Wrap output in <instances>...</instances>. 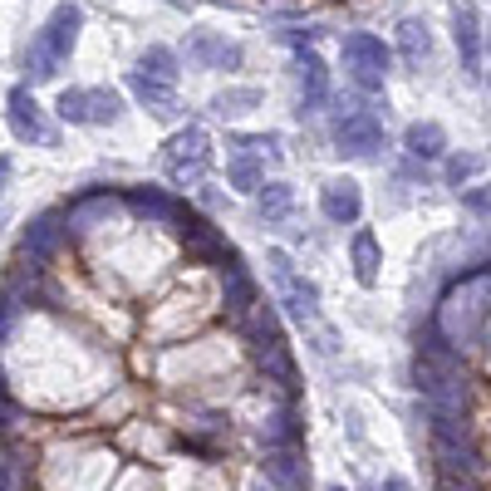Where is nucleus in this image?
<instances>
[{"instance_id":"nucleus-1","label":"nucleus","mask_w":491,"mask_h":491,"mask_svg":"<svg viewBox=\"0 0 491 491\" xmlns=\"http://www.w3.org/2000/svg\"><path fill=\"white\" fill-rule=\"evenodd\" d=\"M75 35H79V10L75 5H59L49 15V25L39 30V39L30 45V79H49L59 65L69 59L75 49Z\"/></svg>"},{"instance_id":"nucleus-2","label":"nucleus","mask_w":491,"mask_h":491,"mask_svg":"<svg viewBox=\"0 0 491 491\" xmlns=\"http://www.w3.org/2000/svg\"><path fill=\"white\" fill-rule=\"evenodd\" d=\"M413 379H417V393H423L427 408L467 413V383H462V369H457V364H437V359H427V354H417Z\"/></svg>"},{"instance_id":"nucleus-3","label":"nucleus","mask_w":491,"mask_h":491,"mask_svg":"<svg viewBox=\"0 0 491 491\" xmlns=\"http://www.w3.org/2000/svg\"><path fill=\"white\" fill-rule=\"evenodd\" d=\"M344 65H349V79L359 83L364 93H379L383 89V75L393 65V49L383 45L379 35H344Z\"/></svg>"},{"instance_id":"nucleus-4","label":"nucleus","mask_w":491,"mask_h":491,"mask_svg":"<svg viewBox=\"0 0 491 491\" xmlns=\"http://www.w3.org/2000/svg\"><path fill=\"white\" fill-rule=\"evenodd\" d=\"M206 158H212V148H206L202 128H187L167 143V172H172L177 182H197V177L206 172Z\"/></svg>"},{"instance_id":"nucleus-5","label":"nucleus","mask_w":491,"mask_h":491,"mask_svg":"<svg viewBox=\"0 0 491 491\" xmlns=\"http://www.w3.org/2000/svg\"><path fill=\"white\" fill-rule=\"evenodd\" d=\"M334 138H339V153H354V158H373V153L383 148V123L373 118V113H344L339 128H334Z\"/></svg>"},{"instance_id":"nucleus-6","label":"nucleus","mask_w":491,"mask_h":491,"mask_svg":"<svg viewBox=\"0 0 491 491\" xmlns=\"http://www.w3.org/2000/svg\"><path fill=\"white\" fill-rule=\"evenodd\" d=\"M320 206H325V216H329L334 226H354V222H359V212H364L359 182H349V177H334V182H325Z\"/></svg>"},{"instance_id":"nucleus-7","label":"nucleus","mask_w":491,"mask_h":491,"mask_svg":"<svg viewBox=\"0 0 491 491\" xmlns=\"http://www.w3.org/2000/svg\"><path fill=\"white\" fill-rule=\"evenodd\" d=\"M266 477L280 491H300V487H305V462H300V447H266Z\"/></svg>"},{"instance_id":"nucleus-8","label":"nucleus","mask_w":491,"mask_h":491,"mask_svg":"<svg viewBox=\"0 0 491 491\" xmlns=\"http://www.w3.org/2000/svg\"><path fill=\"white\" fill-rule=\"evenodd\" d=\"M452 35H457V49H462V65L477 69V59H482V25H477V10L472 5H457L452 10Z\"/></svg>"},{"instance_id":"nucleus-9","label":"nucleus","mask_w":491,"mask_h":491,"mask_svg":"<svg viewBox=\"0 0 491 491\" xmlns=\"http://www.w3.org/2000/svg\"><path fill=\"white\" fill-rule=\"evenodd\" d=\"M10 128H15L20 138H35V143H49L45 123H39V109H35V99H30L25 89H15V93H10Z\"/></svg>"},{"instance_id":"nucleus-10","label":"nucleus","mask_w":491,"mask_h":491,"mask_svg":"<svg viewBox=\"0 0 491 491\" xmlns=\"http://www.w3.org/2000/svg\"><path fill=\"white\" fill-rule=\"evenodd\" d=\"M266 447H305V427H300V413L295 408H280L266 417Z\"/></svg>"},{"instance_id":"nucleus-11","label":"nucleus","mask_w":491,"mask_h":491,"mask_svg":"<svg viewBox=\"0 0 491 491\" xmlns=\"http://www.w3.org/2000/svg\"><path fill=\"white\" fill-rule=\"evenodd\" d=\"M250 310H256V285L241 276V266H232V270H226V315L246 320Z\"/></svg>"},{"instance_id":"nucleus-12","label":"nucleus","mask_w":491,"mask_h":491,"mask_svg":"<svg viewBox=\"0 0 491 491\" xmlns=\"http://www.w3.org/2000/svg\"><path fill=\"white\" fill-rule=\"evenodd\" d=\"M187 55H192V59H202V65H216V69L241 65V49H236V45H226V39H216V35H197Z\"/></svg>"},{"instance_id":"nucleus-13","label":"nucleus","mask_w":491,"mask_h":491,"mask_svg":"<svg viewBox=\"0 0 491 491\" xmlns=\"http://www.w3.org/2000/svg\"><path fill=\"white\" fill-rule=\"evenodd\" d=\"M300 69H305V75H300V79H305V109H300V113H315L320 103L329 99V69L320 65L315 55H305V59H300Z\"/></svg>"},{"instance_id":"nucleus-14","label":"nucleus","mask_w":491,"mask_h":491,"mask_svg":"<svg viewBox=\"0 0 491 491\" xmlns=\"http://www.w3.org/2000/svg\"><path fill=\"white\" fill-rule=\"evenodd\" d=\"M379 266H383L379 236H373V232H359V236H354V270H359L364 285H373V280H379Z\"/></svg>"},{"instance_id":"nucleus-15","label":"nucleus","mask_w":491,"mask_h":491,"mask_svg":"<svg viewBox=\"0 0 491 491\" xmlns=\"http://www.w3.org/2000/svg\"><path fill=\"white\" fill-rule=\"evenodd\" d=\"M408 153L413 158H443V148H447V133L437 128V123H413L408 128Z\"/></svg>"},{"instance_id":"nucleus-16","label":"nucleus","mask_w":491,"mask_h":491,"mask_svg":"<svg viewBox=\"0 0 491 491\" xmlns=\"http://www.w3.org/2000/svg\"><path fill=\"white\" fill-rule=\"evenodd\" d=\"M399 49H403V59H408V65H423V59H427L433 35H427L423 20H403V25H399Z\"/></svg>"},{"instance_id":"nucleus-17","label":"nucleus","mask_w":491,"mask_h":491,"mask_svg":"<svg viewBox=\"0 0 491 491\" xmlns=\"http://www.w3.org/2000/svg\"><path fill=\"white\" fill-rule=\"evenodd\" d=\"M69 226H59V216L49 212V216H39L35 226H30V236H25V246H30V256H55V246H59V236H65Z\"/></svg>"},{"instance_id":"nucleus-18","label":"nucleus","mask_w":491,"mask_h":491,"mask_svg":"<svg viewBox=\"0 0 491 491\" xmlns=\"http://www.w3.org/2000/svg\"><path fill=\"white\" fill-rule=\"evenodd\" d=\"M133 93H138L148 109H158V113H172V83L167 79H153V75H133Z\"/></svg>"},{"instance_id":"nucleus-19","label":"nucleus","mask_w":491,"mask_h":491,"mask_svg":"<svg viewBox=\"0 0 491 491\" xmlns=\"http://www.w3.org/2000/svg\"><path fill=\"white\" fill-rule=\"evenodd\" d=\"M118 93H103V89H83V123H109L118 118Z\"/></svg>"},{"instance_id":"nucleus-20","label":"nucleus","mask_w":491,"mask_h":491,"mask_svg":"<svg viewBox=\"0 0 491 491\" xmlns=\"http://www.w3.org/2000/svg\"><path fill=\"white\" fill-rule=\"evenodd\" d=\"M128 202L138 206V212L158 216V222H177V216H182V212H177V202H172V197L153 192V187H148V192H128Z\"/></svg>"},{"instance_id":"nucleus-21","label":"nucleus","mask_w":491,"mask_h":491,"mask_svg":"<svg viewBox=\"0 0 491 491\" xmlns=\"http://www.w3.org/2000/svg\"><path fill=\"white\" fill-rule=\"evenodd\" d=\"M138 75H153V79H167V83H172V79H177V55H172V49H162V45L148 49Z\"/></svg>"},{"instance_id":"nucleus-22","label":"nucleus","mask_w":491,"mask_h":491,"mask_svg":"<svg viewBox=\"0 0 491 491\" xmlns=\"http://www.w3.org/2000/svg\"><path fill=\"white\" fill-rule=\"evenodd\" d=\"M260 212H266V222H280V216H290V187L270 182L266 192H260Z\"/></svg>"},{"instance_id":"nucleus-23","label":"nucleus","mask_w":491,"mask_h":491,"mask_svg":"<svg viewBox=\"0 0 491 491\" xmlns=\"http://www.w3.org/2000/svg\"><path fill=\"white\" fill-rule=\"evenodd\" d=\"M487 158H477V153H457V158H447V182H467L472 172H482Z\"/></svg>"},{"instance_id":"nucleus-24","label":"nucleus","mask_w":491,"mask_h":491,"mask_svg":"<svg viewBox=\"0 0 491 491\" xmlns=\"http://www.w3.org/2000/svg\"><path fill=\"white\" fill-rule=\"evenodd\" d=\"M437 491H477L472 472H457V467H437Z\"/></svg>"},{"instance_id":"nucleus-25","label":"nucleus","mask_w":491,"mask_h":491,"mask_svg":"<svg viewBox=\"0 0 491 491\" xmlns=\"http://www.w3.org/2000/svg\"><path fill=\"white\" fill-rule=\"evenodd\" d=\"M232 182L241 187V192H256V187H260V167L250 162V158H236L232 162Z\"/></svg>"},{"instance_id":"nucleus-26","label":"nucleus","mask_w":491,"mask_h":491,"mask_svg":"<svg viewBox=\"0 0 491 491\" xmlns=\"http://www.w3.org/2000/svg\"><path fill=\"white\" fill-rule=\"evenodd\" d=\"M59 118L83 123V89H65V93H59Z\"/></svg>"},{"instance_id":"nucleus-27","label":"nucleus","mask_w":491,"mask_h":491,"mask_svg":"<svg viewBox=\"0 0 491 491\" xmlns=\"http://www.w3.org/2000/svg\"><path fill=\"white\" fill-rule=\"evenodd\" d=\"M15 310H20L15 295H0V339H5V329H10V320H15Z\"/></svg>"},{"instance_id":"nucleus-28","label":"nucleus","mask_w":491,"mask_h":491,"mask_svg":"<svg viewBox=\"0 0 491 491\" xmlns=\"http://www.w3.org/2000/svg\"><path fill=\"white\" fill-rule=\"evenodd\" d=\"M467 206H472V212H491V187H477V192H467Z\"/></svg>"},{"instance_id":"nucleus-29","label":"nucleus","mask_w":491,"mask_h":491,"mask_svg":"<svg viewBox=\"0 0 491 491\" xmlns=\"http://www.w3.org/2000/svg\"><path fill=\"white\" fill-rule=\"evenodd\" d=\"M379 491H413V487H408V482H403V477H389V482H383Z\"/></svg>"},{"instance_id":"nucleus-30","label":"nucleus","mask_w":491,"mask_h":491,"mask_svg":"<svg viewBox=\"0 0 491 491\" xmlns=\"http://www.w3.org/2000/svg\"><path fill=\"white\" fill-rule=\"evenodd\" d=\"M5 177H10V162H5V158H0V187H5Z\"/></svg>"},{"instance_id":"nucleus-31","label":"nucleus","mask_w":491,"mask_h":491,"mask_svg":"<svg viewBox=\"0 0 491 491\" xmlns=\"http://www.w3.org/2000/svg\"><path fill=\"white\" fill-rule=\"evenodd\" d=\"M329 491H344V487H329Z\"/></svg>"}]
</instances>
